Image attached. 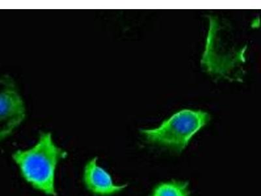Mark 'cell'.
<instances>
[{
	"instance_id": "1",
	"label": "cell",
	"mask_w": 261,
	"mask_h": 196,
	"mask_svg": "<svg viewBox=\"0 0 261 196\" xmlns=\"http://www.w3.org/2000/svg\"><path fill=\"white\" fill-rule=\"evenodd\" d=\"M67 153L56 144L50 133H43L34 146L13 155L21 176L39 192L57 196L56 174L60 161Z\"/></svg>"
},
{
	"instance_id": "2",
	"label": "cell",
	"mask_w": 261,
	"mask_h": 196,
	"mask_svg": "<svg viewBox=\"0 0 261 196\" xmlns=\"http://www.w3.org/2000/svg\"><path fill=\"white\" fill-rule=\"evenodd\" d=\"M210 120L211 116L206 112L183 109L172 114L159 127L142 130L141 133L148 143L180 153Z\"/></svg>"
},
{
	"instance_id": "3",
	"label": "cell",
	"mask_w": 261,
	"mask_h": 196,
	"mask_svg": "<svg viewBox=\"0 0 261 196\" xmlns=\"http://www.w3.org/2000/svg\"><path fill=\"white\" fill-rule=\"evenodd\" d=\"M25 117L24 102L15 82L4 77L0 80V141L13 134Z\"/></svg>"
},
{
	"instance_id": "4",
	"label": "cell",
	"mask_w": 261,
	"mask_h": 196,
	"mask_svg": "<svg viewBox=\"0 0 261 196\" xmlns=\"http://www.w3.org/2000/svg\"><path fill=\"white\" fill-rule=\"evenodd\" d=\"M83 183L90 192L96 196H111L122 192L127 184H118L111 175L94 157L86 162L83 170Z\"/></svg>"
},
{
	"instance_id": "5",
	"label": "cell",
	"mask_w": 261,
	"mask_h": 196,
	"mask_svg": "<svg viewBox=\"0 0 261 196\" xmlns=\"http://www.w3.org/2000/svg\"><path fill=\"white\" fill-rule=\"evenodd\" d=\"M151 196H191V193L188 182L173 180L158 184Z\"/></svg>"
}]
</instances>
